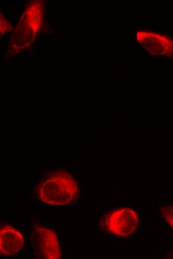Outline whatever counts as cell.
<instances>
[{"instance_id":"obj_1","label":"cell","mask_w":173,"mask_h":259,"mask_svg":"<svg viewBox=\"0 0 173 259\" xmlns=\"http://www.w3.org/2000/svg\"><path fill=\"white\" fill-rule=\"evenodd\" d=\"M34 189L38 200L52 206L71 205L76 201L80 192L77 180L62 169L46 173Z\"/></svg>"},{"instance_id":"obj_2","label":"cell","mask_w":173,"mask_h":259,"mask_svg":"<svg viewBox=\"0 0 173 259\" xmlns=\"http://www.w3.org/2000/svg\"><path fill=\"white\" fill-rule=\"evenodd\" d=\"M139 216L130 207H121L103 214L99 221L101 229L117 237H132L138 230Z\"/></svg>"},{"instance_id":"obj_3","label":"cell","mask_w":173,"mask_h":259,"mask_svg":"<svg viewBox=\"0 0 173 259\" xmlns=\"http://www.w3.org/2000/svg\"><path fill=\"white\" fill-rule=\"evenodd\" d=\"M31 242L38 258L59 259L62 250L57 233L42 225L34 224L30 231Z\"/></svg>"},{"instance_id":"obj_4","label":"cell","mask_w":173,"mask_h":259,"mask_svg":"<svg viewBox=\"0 0 173 259\" xmlns=\"http://www.w3.org/2000/svg\"><path fill=\"white\" fill-rule=\"evenodd\" d=\"M24 245L21 233L8 224H1L0 228V253L3 257L12 256L19 253Z\"/></svg>"},{"instance_id":"obj_5","label":"cell","mask_w":173,"mask_h":259,"mask_svg":"<svg viewBox=\"0 0 173 259\" xmlns=\"http://www.w3.org/2000/svg\"><path fill=\"white\" fill-rule=\"evenodd\" d=\"M163 218L173 230V204H167L160 207Z\"/></svg>"},{"instance_id":"obj_6","label":"cell","mask_w":173,"mask_h":259,"mask_svg":"<svg viewBox=\"0 0 173 259\" xmlns=\"http://www.w3.org/2000/svg\"><path fill=\"white\" fill-rule=\"evenodd\" d=\"M143 43L144 44H146L147 43V42L146 40H144L143 42Z\"/></svg>"},{"instance_id":"obj_7","label":"cell","mask_w":173,"mask_h":259,"mask_svg":"<svg viewBox=\"0 0 173 259\" xmlns=\"http://www.w3.org/2000/svg\"><path fill=\"white\" fill-rule=\"evenodd\" d=\"M142 26H143V27L144 28H148V26H147V25H143Z\"/></svg>"},{"instance_id":"obj_8","label":"cell","mask_w":173,"mask_h":259,"mask_svg":"<svg viewBox=\"0 0 173 259\" xmlns=\"http://www.w3.org/2000/svg\"><path fill=\"white\" fill-rule=\"evenodd\" d=\"M142 26H135V29H137V28H141Z\"/></svg>"},{"instance_id":"obj_9","label":"cell","mask_w":173,"mask_h":259,"mask_svg":"<svg viewBox=\"0 0 173 259\" xmlns=\"http://www.w3.org/2000/svg\"><path fill=\"white\" fill-rule=\"evenodd\" d=\"M143 53H146V51H145V48H143Z\"/></svg>"},{"instance_id":"obj_10","label":"cell","mask_w":173,"mask_h":259,"mask_svg":"<svg viewBox=\"0 0 173 259\" xmlns=\"http://www.w3.org/2000/svg\"><path fill=\"white\" fill-rule=\"evenodd\" d=\"M137 40H138V41L139 42H140V41H141V38H139H139L137 39Z\"/></svg>"},{"instance_id":"obj_11","label":"cell","mask_w":173,"mask_h":259,"mask_svg":"<svg viewBox=\"0 0 173 259\" xmlns=\"http://www.w3.org/2000/svg\"><path fill=\"white\" fill-rule=\"evenodd\" d=\"M148 51H150V49L149 48H147V49Z\"/></svg>"},{"instance_id":"obj_12","label":"cell","mask_w":173,"mask_h":259,"mask_svg":"<svg viewBox=\"0 0 173 259\" xmlns=\"http://www.w3.org/2000/svg\"><path fill=\"white\" fill-rule=\"evenodd\" d=\"M144 34V32H140V34H141V35H142V34Z\"/></svg>"},{"instance_id":"obj_13","label":"cell","mask_w":173,"mask_h":259,"mask_svg":"<svg viewBox=\"0 0 173 259\" xmlns=\"http://www.w3.org/2000/svg\"><path fill=\"white\" fill-rule=\"evenodd\" d=\"M141 44V45H142V47H144V46H145L144 45V44H143V43H142V44Z\"/></svg>"},{"instance_id":"obj_14","label":"cell","mask_w":173,"mask_h":259,"mask_svg":"<svg viewBox=\"0 0 173 259\" xmlns=\"http://www.w3.org/2000/svg\"><path fill=\"white\" fill-rule=\"evenodd\" d=\"M145 54H146V55L147 56H149L148 54H147L146 52L145 53Z\"/></svg>"},{"instance_id":"obj_15","label":"cell","mask_w":173,"mask_h":259,"mask_svg":"<svg viewBox=\"0 0 173 259\" xmlns=\"http://www.w3.org/2000/svg\"><path fill=\"white\" fill-rule=\"evenodd\" d=\"M135 46H137V42H135Z\"/></svg>"},{"instance_id":"obj_16","label":"cell","mask_w":173,"mask_h":259,"mask_svg":"<svg viewBox=\"0 0 173 259\" xmlns=\"http://www.w3.org/2000/svg\"><path fill=\"white\" fill-rule=\"evenodd\" d=\"M150 54H153V52L152 51H150Z\"/></svg>"},{"instance_id":"obj_17","label":"cell","mask_w":173,"mask_h":259,"mask_svg":"<svg viewBox=\"0 0 173 259\" xmlns=\"http://www.w3.org/2000/svg\"><path fill=\"white\" fill-rule=\"evenodd\" d=\"M139 42H140V44L142 43V41H141Z\"/></svg>"},{"instance_id":"obj_18","label":"cell","mask_w":173,"mask_h":259,"mask_svg":"<svg viewBox=\"0 0 173 259\" xmlns=\"http://www.w3.org/2000/svg\"><path fill=\"white\" fill-rule=\"evenodd\" d=\"M138 48H140L141 47H140V46H138Z\"/></svg>"}]
</instances>
